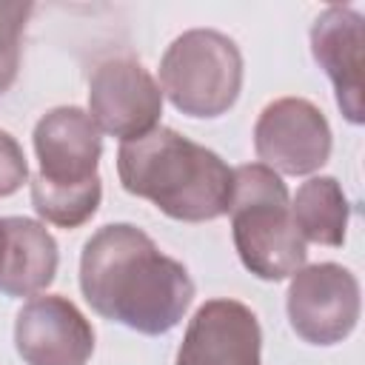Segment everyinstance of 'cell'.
<instances>
[{
  "label": "cell",
  "mask_w": 365,
  "mask_h": 365,
  "mask_svg": "<svg viewBox=\"0 0 365 365\" xmlns=\"http://www.w3.org/2000/svg\"><path fill=\"white\" fill-rule=\"evenodd\" d=\"M80 291L103 319L145 336L168 334L194 299L185 265L131 222L103 225L86 240Z\"/></svg>",
  "instance_id": "6da1fadb"
},
{
  "label": "cell",
  "mask_w": 365,
  "mask_h": 365,
  "mask_svg": "<svg viewBox=\"0 0 365 365\" xmlns=\"http://www.w3.org/2000/svg\"><path fill=\"white\" fill-rule=\"evenodd\" d=\"M117 174L128 194L180 222H208L231 205L234 168L217 151L165 125L120 143Z\"/></svg>",
  "instance_id": "7a4b0ae2"
},
{
  "label": "cell",
  "mask_w": 365,
  "mask_h": 365,
  "mask_svg": "<svg viewBox=\"0 0 365 365\" xmlns=\"http://www.w3.org/2000/svg\"><path fill=\"white\" fill-rule=\"evenodd\" d=\"M231 234L242 265L265 279L279 282L305 265V240L291 220V200L282 177L262 163L234 168Z\"/></svg>",
  "instance_id": "3957f363"
},
{
  "label": "cell",
  "mask_w": 365,
  "mask_h": 365,
  "mask_svg": "<svg viewBox=\"0 0 365 365\" xmlns=\"http://www.w3.org/2000/svg\"><path fill=\"white\" fill-rule=\"evenodd\" d=\"M31 137L40 163V171L31 180V197L66 211L103 197L97 174L103 137L88 111L57 106L37 120Z\"/></svg>",
  "instance_id": "277c9868"
},
{
  "label": "cell",
  "mask_w": 365,
  "mask_h": 365,
  "mask_svg": "<svg viewBox=\"0 0 365 365\" xmlns=\"http://www.w3.org/2000/svg\"><path fill=\"white\" fill-rule=\"evenodd\" d=\"M160 86L185 117H220L240 97L242 54L222 31H182L160 60Z\"/></svg>",
  "instance_id": "5b68a950"
},
{
  "label": "cell",
  "mask_w": 365,
  "mask_h": 365,
  "mask_svg": "<svg viewBox=\"0 0 365 365\" xmlns=\"http://www.w3.org/2000/svg\"><path fill=\"white\" fill-rule=\"evenodd\" d=\"M285 308L299 339L311 345H336L356 328L359 282L339 262L302 265L291 274Z\"/></svg>",
  "instance_id": "8992f818"
},
{
  "label": "cell",
  "mask_w": 365,
  "mask_h": 365,
  "mask_svg": "<svg viewBox=\"0 0 365 365\" xmlns=\"http://www.w3.org/2000/svg\"><path fill=\"white\" fill-rule=\"evenodd\" d=\"M88 117L100 134L120 143L137 140L160 125L163 91L140 60H103L88 77Z\"/></svg>",
  "instance_id": "52a82bcc"
},
{
  "label": "cell",
  "mask_w": 365,
  "mask_h": 365,
  "mask_svg": "<svg viewBox=\"0 0 365 365\" xmlns=\"http://www.w3.org/2000/svg\"><path fill=\"white\" fill-rule=\"evenodd\" d=\"M331 125L325 114L302 97L268 103L254 125V151L277 174H314L331 157Z\"/></svg>",
  "instance_id": "ba28073f"
},
{
  "label": "cell",
  "mask_w": 365,
  "mask_h": 365,
  "mask_svg": "<svg viewBox=\"0 0 365 365\" xmlns=\"http://www.w3.org/2000/svg\"><path fill=\"white\" fill-rule=\"evenodd\" d=\"M14 348L26 365H86L94 354V328L60 294H37L17 311Z\"/></svg>",
  "instance_id": "9c48e42d"
},
{
  "label": "cell",
  "mask_w": 365,
  "mask_h": 365,
  "mask_svg": "<svg viewBox=\"0 0 365 365\" xmlns=\"http://www.w3.org/2000/svg\"><path fill=\"white\" fill-rule=\"evenodd\" d=\"M257 314L237 299H208L188 319L174 365H262Z\"/></svg>",
  "instance_id": "30bf717a"
},
{
  "label": "cell",
  "mask_w": 365,
  "mask_h": 365,
  "mask_svg": "<svg viewBox=\"0 0 365 365\" xmlns=\"http://www.w3.org/2000/svg\"><path fill=\"white\" fill-rule=\"evenodd\" d=\"M362 46H365V20L351 6H328L311 26V54L334 83L336 106L342 117L354 125L365 123Z\"/></svg>",
  "instance_id": "8fae6325"
},
{
  "label": "cell",
  "mask_w": 365,
  "mask_h": 365,
  "mask_svg": "<svg viewBox=\"0 0 365 365\" xmlns=\"http://www.w3.org/2000/svg\"><path fill=\"white\" fill-rule=\"evenodd\" d=\"M6 225V259L0 271V294L6 297H37L54 282L57 274V242L54 237L29 217H3Z\"/></svg>",
  "instance_id": "7c38bea8"
},
{
  "label": "cell",
  "mask_w": 365,
  "mask_h": 365,
  "mask_svg": "<svg viewBox=\"0 0 365 365\" xmlns=\"http://www.w3.org/2000/svg\"><path fill=\"white\" fill-rule=\"evenodd\" d=\"M351 205L336 177L305 180L291 200V220L305 242L339 248L345 242Z\"/></svg>",
  "instance_id": "4fadbf2b"
},
{
  "label": "cell",
  "mask_w": 365,
  "mask_h": 365,
  "mask_svg": "<svg viewBox=\"0 0 365 365\" xmlns=\"http://www.w3.org/2000/svg\"><path fill=\"white\" fill-rule=\"evenodd\" d=\"M31 3L0 0V94L11 88L20 68V40L31 14Z\"/></svg>",
  "instance_id": "5bb4252c"
},
{
  "label": "cell",
  "mask_w": 365,
  "mask_h": 365,
  "mask_svg": "<svg viewBox=\"0 0 365 365\" xmlns=\"http://www.w3.org/2000/svg\"><path fill=\"white\" fill-rule=\"evenodd\" d=\"M29 180V163L17 140L0 128V197H11Z\"/></svg>",
  "instance_id": "9a60e30c"
},
{
  "label": "cell",
  "mask_w": 365,
  "mask_h": 365,
  "mask_svg": "<svg viewBox=\"0 0 365 365\" xmlns=\"http://www.w3.org/2000/svg\"><path fill=\"white\" fill-rule=\"evenodd\" d=\"M3 259H6V225L0 217V271H3Z\"/></svg>",
  "instance_id": "2e32d148"
}]
</instances>
